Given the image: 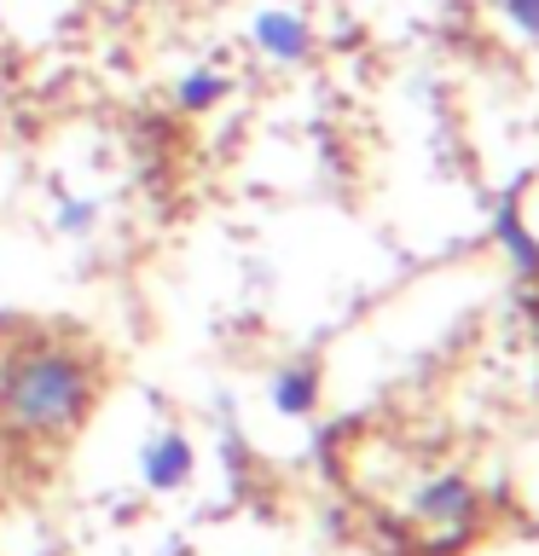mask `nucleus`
<instances>
[{"label":"nucleus","mask_w":539,"mask_h":556,"mask_svg":"<svg viewBox=\"0 0 539 556\" xmlns=\"http://www.w3.org/2000/svg\"><path fill=\"white\" fill-rule=\"evenodd\" d=\"M99 394V371L70 342H24L0 359V424L12 434H70Z\"/></svg>","instance_id":"1"},{"label":"nucleus","mask_w":539,"mask_h":556,"mask_svg":"<svg viewBox=\"0 0 539 556\" xmlns=\"http://www.w3.org/2000/svg\"><path fill=\"white\" fill-rule=\"evenodd\" d=\"M476 516H481V498L464 476H429L412 498V521L435 539V545H459V539L476 528Z\"/></svg>","instance_id":"2"},{"label":"nucleus","mask_w":539,"mask_h":556,"mask_svg":"<svg viewBox=\"0 0 539 556\" xmlns=\"http://www.w3.org/2000/svg\"><path fill=\"white\" fill-rule=\"evenodd\" d=\"M250 41H255L261 59H273V64H302L308 52H313V29H308V17H302V12L267 7V12H255Z\"/></svg>","instance_id":"3"},{"label":"nucleus","mask_w":539,"mask_h":556,"mask_svg":"<svg viewBox=\"0 0 539 556\" xmlns=\"http://www.w3.org/2000/svg\"><path fill=\"white\" fill-rule=\"evenodd\" d=\"M191 464H198V452H191V441L180 429H156L146 441V452H139V476H146V486H156V493L186 486Z\"/></svg>","instance_id":"4"},{"label":"nucleus","mask_w":539,"mask_h":556,"mask_svg":"<svg viewBox=\"0 0 539 556\" xmlns=\"http://www.w3.org/2000/svg\"><path fill=\"white\" fill-rule=\"evenodd\" d=\"M493 238H499V250L511 255L522 273H539V238L528 232V220H522V208L511 198L493 208Z\"/></svg>","instance_id":"5"},{"label":"nucleus","mask_w":539,"mask_h":556,"mask_svg":"<svg viewBox=\"0 0 539 556\" xmlns=\"http://www.w3.org/2000/svg\"><path fill=\"white\" fill-rule=\"evenodd\" d=\"M313 400H319V371H313V365H285V371L273 377V406L285 417H308Z\"/></svg>","instance_id":"6"},{"label":"nucleus","mask_w":539,"mask_h":556,"mask_svg":"<svg viewBox=\"0 0 539 556\" xmlns=\"http://www.w3.org/2000/svg\"><path fill=\"white\" fill-rule=\"evenodd\" d=\"M226 93H233V81H226L215 64H198V70H186V76H180V87H174V104L198 116V111H215Z\"/></svg>","instance_id":"7"},{"label":"nucleus","mask_w":539,"mask_h":556,"mask_svg":"<svg viewBox=\"0 0 539 556\" xmlns=\"http://www.w3.org/2000/svg\"><path fill=\"white\" fill-rule=\"evenodd\" d=\"M99 215H104V208H99L93 198H59V208H52V226H59L70 243H82V238L99 232Z\"/></svg>","instance_id":"8"},{"label":"nucleus","mask_w":539,"mask_h":556,"mask_svg":"<svg viewBox=\"0 0 539 556\" xmlns=\"http://www.w3.org/2000/svg\"><path fill=\"white\" fill-rule=\"evenodd\" d=\"M504 24H511L516 35H528V41H539V0H499Z\"/></svg>","instance_id":"9"}]
</instances>
